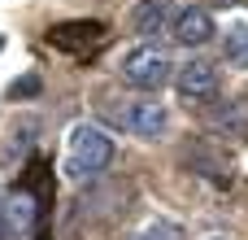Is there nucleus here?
Wrapping results in <instances>:
<instances>
[{"mask_svg":"<svg viewBox=\"0 0 248 240\" xmlns=\"http://www.w3.org/2000/svg\"><path fill=\"white\" fill-rule=\"evenodd\" d=\"M113 162V140L100 131V127H74L70 131V144H65V175L74 179V184H83V179H96L105 166Z\"/></svg>","mask_w":248,"mask_h":240,"instance_id":"obj_1","label":"nucleus"},{"mask_svg":"<svg viewBox=\"0 0 248 240\" xmlns=\"http://www.w3.org/2000/svg\"><path fill=\"white\" fill-rule=\"evenodd\" d=\"M174 61H170V52L166 48H157V44H140V48H131L126 57H122V79L131 83V87H144V92H157L161 83H170V70Z\"/></svg>","mask_w":248,"mask_h":240,"instance_id":"obj_2","label":"nucleus"},{"mask_svg":"<svg viewBox=\"0 0 248 240\" xmlns=\"http://www.w3.org/2000/svg\"><path fill=\"white\" fill-rule=\"evenodd\" d=\"M174 87H179V96H183L187 105H205V101H214V96H218V70H214V61L192 57L187 66H179Z\"/></svg>","mask_w":248,"mask_h":240,"instance_id":"obj_3","label":"nucleus"},{"mask_svg":"<svg viewBox=\"0 0 248 240\" xmlns=\"http://www.w3.org/2000/svg\"><path fill=\"white\" fill-rule=\"evenodd\" d=\"M109 118H113L118 127H126V131L144 136V140H157V136L166 131V109H161V101H131V105H122V109H109Z\"/></svg>","mask_w":248,"mask_h":240,"instance_id":"obj_4","label":"nucleus"},{"mask_svg":"<svg viewBox=\"0 0 248 240\" xmlns=\"http://www.w3.org/2000/svg\"><path fill=\"white\" fill-rule=\"evenodd\" d=\"M209 127L227 140H248V92L222 101L218 109H209Z\"/></svg>","mask_w":248,"mask_h":240,"instance_id":"obj_5","label":"nucleus"},{"mask_svg":"<svg viewBox=\"0 0 248 240\" xmlns=\"http://www.w3.org/2000/svg\"><path fill=\"white\" fill-rule=\"evenodd\" d=\"M214 13L209 9H183L179 17H174V39L183 44V48H201V44H209L214 39Z\"/></svg>","mask_w":248,"mask_h":240,"instance_id":"obj_6","label":"nucleus"},{"mask_svg":"<svg viewBox=\"0 0 248 240\" xmlns=\"http://www.w3.org/2000/svg\"><path fill=\"white\" fill-rule=\"evenodd\" d=\"M35 219H39V206H35V197L26 192V188H13L9 192V201L0 206V223H4V232H31L35 227Z\"/></svg>","mask_w":248,"mask_h":240,"instance_id":"obj_7","label":"nucleus"},{"mask_svg":"<svg viewBox=\"0 0 248 240\" xmlns=\"http://www.w3.org/2000/svg\"><path fill=\"white\" fill-rule=\"evenodd\" d=\"M166 17H170V0H140V4H135V13H131V22H135V31H140V35L161 31V26H166Z\"/></svg>","mask_w":248,"mask_h":240,"instance_id":"obj_8","label":"nucleus"},{"mask_svg":"<svg viewBox=\"0 0 248 240\" xmlns=\"http://www.w3.org/2000/svg\"><path fill=\"white\" fill-rule=\"evenodd\" d=\"M222 57H227V66H248V22H235L231 31H227V39H222Z\"/></svg>","mask_w":248,"mask_h":240,"instance_id":"obj_9","label":"nucleus"},{"mask_svg":"<svg viewBox=\"0 0 248 240\" xmlns=\"http://www.w3.org/2000/svg\"><path fill=\"white\" fill-rule=\"evenodd\" d=\"M135 240H183V227H179V223H166V219H157V223H148V227H144Z\"/></svg>","mask_w":248,"mask_h":240,"instance_id":"obj_10","label":"nucleus"},{"mask_svg":"<svg viewBox=\"0 0 248 240\" xmlns=\"http://www.w3.org/2000/svg\"><path fill=\"white\" fill-rule=\"evenodd\" d=\"M0 236H4V223H0Z\"/></svg>","mask_w":248,"mask_h":240,"instance_id":"obj_11","label":"nucleus"}]
</instances>
